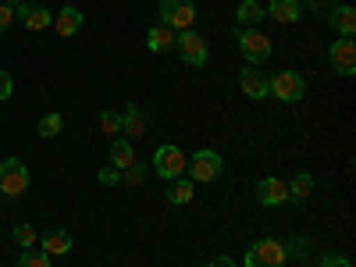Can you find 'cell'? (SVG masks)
Listing matches in <instances>:
<instances>
[{
	"mask_svg": "<svg viewBox=\"0 0 356 267\" xmlns=\"http://www.w3.org/2000/svg\"><path fill=\"white\" fill-rule=\"evenodd\" d=\"M289 250L278 239H260L246 250V267H285Z\"/></svg>",
	"mask_w": 356,
	"mask_h": 267,
	"instance_id": "6da1fadb",
	"label": "cell"
},
{
	"mask_svg": "<svg viewBox=\"0 0 356 267\" xmlns=\"http://www.w3.org/2000/svg\"><path fill=\"white\" fill-rule=\"evenodd\" d=\"M25 189H29V168L18 157H4V161H0V193L15 200Z\"/></svg>",
	"mask_w": 356,
	"mask_h": 267,
	"instance_id": "7a4b0ae2",
	"label": "cell"
},
{
	"mask_svg": "<svg viewBox=\"0 0 356 267\" xmlns=\"http://www.w3.org/2000/svg\"><path fill=\"white\" fill-rule=\"evenodd\" d=\"M154 171L164 178V182H175V178H182L186 175V154L178 150V146L164 143L154 150Z\"/></svg>",
	"mask_w": 356,
	"mask_h": 267,
	"instance_id": "3957f363",
	"label": "cell"
},
{
	"mask_svg": "<svg viewBox=\"0 0 356 267\" xmlns=\"http://www.w3.org/2000/svg\"><path fill=\"white\" fill-rule=\"evenodd\" d=\"M267 82H271V97H278L285 104H300L307 97V79L300 72H278V75H271Z\"/></svg>",
	"mask_w": 356,
	"mask_h": 267,
	"instance_id": "277c9868",
	"label": "cell"
},
{
	"mask_svg": "<svg viewBox=\"0 0 356 267\" xmlns=\"http://www.w3.org/2000/svg\"><path fill=\"white\" fill-rule=\"evenodd\" d=\"M239 50H243V57H246V65H264L267 57H271V40H267L260 29H239Z\"/></svg>",
	"mask_w": 356,
	"mask_h": 267,
	"instance_id": "5b68a950",
	"label": "cell"
},
{
	"mask_svg": "<svg viewBox=\"0 0 356 267\" xmlns=\"http://www.w3.org/2000/svg\"><path fill=\"white\" fill-rule=\"evenodd\" d=\"M161 18H164L168 29H175V33H186L196 22V4L193 0H161Z\"/></svg>",
	"mask_w": 356,
	"mask_h": 267,
	"instance_id": "8992f818",
	"label": "cell"
},
{
	"mask_svg": "<svg viewBox=\"0 0 356 267\" xmlns=\"http://www.w3.org/2000/svg\"><path fill=\"white\" fill-rule=\"evenodd\" d=\"M221 168H225V161H221V154H214V150H200V154H193V161H186V178H193V182H214V178L221 175Z\"/></svg>",
	"mask_w": 356,
	"mask_h": 267,
	"instance_id": "52a82bcc",
	"label": "cell"
},
{
	"mask_svg": "<svg viewBox=\"0 0 356 267\" xmlns=\"http://www.w3.org/2000/svg\"><path fill=\"white\" fill-rule=\"evenodd\" d=\"M175 47H178V54H182L186 65H193V68H203L207 65V40L200 33H193V29L178 33L175 36Z\"/></svg>",
	"mask_w": 356,
	"mask_h": 267,
	"instance_id": "ba28073f",
	"label": "cell"
},
{
	"mask_svg": "<svg viewBox=\"0 0 356 267\" xmlns=\"http://www.w3.org/2000/svg\"><path fill=\"white\" fill-rule=\"evenodd\" d=\"M328 61H332V68H335L339 75L353 79V75H356V43H353V40H335V43L328 47Z\"/></svg>",
	"mask_w": 356,
	"mask_h": 267,
	"instance_id": "9c48e42d",
	"label": "cell"
},
{
	"mask_svg": "<svg viewBox=\"0 0 356 267\" xmlns=\"http://www.w3.org/2000/svg\"><path fill=\"white\" fill-rule=\"evenodd\" d=\"M267 79H271V75H264L260 68L246 65L239 72V89H243L250 100H264V97H271V82H267Z\"/></svg>",
	"mask_w": 356,
	"mask_h": 267,
	"instance_id": "30bf717a",
	"label": "cell"
},
{
	"mask_svg": "<svg viewBox=\"0 0 356 267\" xmlns=\"http://www.w3.org/2000/svg\"><path fill=\"white\" fill-rule=\"evenodd\" d=\"M257 200L264 203V207H282V203H289V182H282V178H264V182L257 186Z\"/></svg>",
	"mask_w": 356,
	"mask_h": 267,
	"instance_id": "8fae6325",
	"label": "cell"
},
{
	"mask_svg": "<svg viewBox=\"0 0 356 267\" xmlns=\"http://www.w3.org/2000/svg\"><path fill=\"white\" fill-rule=\"evenodd\" d=\"M15 22H25V29H33V33H40V29H47L54 18L47 8H36V4H15Z\"/></svg>",
	"mask_w": 356,
	"mask_h": 267,
	"instance_id": "7c38bea8",
	"label": "cell"
},
{
	"mask_svg": "<svg viewBox=\"0 0 356 267\" xmlns=\"http://www.w3.org/2000/svg\"><path fill=\"white\" fill-rule=\"evenodd\" d=\"M264 15H271V18L282 22V25H292V22H300L303 4H300V0H271V4L264 8Z\"/></svg>",
	"mask_w": 356,
	"mask_h": 267,
	"instance_id": "4fadbf2b",
	"label": "cell"
},
{
	"mask_svg": "<svg viewBox=\"0 0 356 267\" xmlns=\"http://www.w3.org/2000/svg\"><path fill=\"white\" fill-rule=\"evenodd\" d=\"M328 25L335 29V33H339L342 40H353V33H356V8L339 4V8L328 15Z\"/></svg>",
	"mask_w": 356,
	"mask_h": 267,
	"instance_id": "5bb4252c",
	"label": "cell"
},
{
	"mask_svg": "<svg viewBox=\"0 0 356 267\" xmlns=\"http://www.w3.org/2000/svg\"><path fill=\"white\" fill-rule=\"evenodd\" d=\"M54 29L61 36H75L79 29H82V11L79 8H61V11H57V18H54Z\"/></svg>",
	"mask_w": 356,
	"mask_h": 267,
	"instance_id": "9a60e30c",
	"label": "cell"
},
{
	"mask_svg": "<svg viewBox=\"0 0 356 267\" xmlns=\"http://www.w3.org/2000/svg\"><path fill=\"white\" fill-rule=\"evenodd\" d=\"M146 47H150L154 54L171 50V47H175V29H168V25H154L150 33H146Z\"/></svg>",
	"mask_w": 356,
	"mask_h": 267,
	"instance_id": "2e32d148",
	"label": "cell"
},
{
	"mask_svg": "<svg viewBox=\"0 0 356 267\" xmlns=\"http://www.w3.org/2000/svg\"><path fill=\"white\" fill-rule=\"evenodd\" d=\"M111 164H114L118 171H125V168L136 164V150H132L129 139H114V143H111Z\"/></svg>",
	"mask_w": 356,
	"mask_h": 267,
	"instance_id": "e0dca14e",
	"label": "cell"
},
{
	"mask_svg": "<svg viewBox=\"0 0 356 267\" xmlns=\"http://www.w3.org/2000/svg\"><path fill=\"white\" fill-rule=\"evenodd\" d=\"M72 250V235L68 232H47L43 235V253L47 257H65Z\"/></svg>",
	"mask_w": 356,
	"mask_h": 267,
	"instance_id": "ac0fdd59",
	"label": "cell"
},
{
	"mask_svg": "<svg viewBox=\"0 0 356 267\" xmlns=\"http://www.w3.org/2000/svg\"><path fill=\"white\" fill-rule=\"evenodd\" d=\"M146 132V118H143V107L129 104V111L122 114V136H143Z\"/></svg>",
	"mask_w": 356,
	"mask_h": 267,
	"instance_id": "d6986e66",
	"label": "cell"
},
{
	"mask_svg": "<svg viewBox=\"0 0 356 267\" xmlns=\"http://www.w3.org/2000/svg\"><path fill=\"white\" fill-rule=\"evenodd\" d=\"M193 186H196V182H193V178H186V175H182V178H175L168 200H171V203H178V207L189 203V200H193Z\"/></svg>",
	"mask_w": 356,
	"mask_h": 267,
	"instance_id": "ffe728a7",
	"label": "cell"
},
{
	"mask_svg": "<svg viewBox=\"0 0 356 267\" xmlns=\"http://www.w3.org/2000/svg\"><path fill=\"white\" fill-rule=\"evenodd\" d=\"M310 193H314V178H310L307 171H300V175L289 182V200H307Z\"/></svg>",
	"mask_w": 356,
	"mask_h": 267,
	"instance_id": "44dd1931",
	"label": "cell"
},
{
	"mask_svg": "<svg viewBox=\"0 0 356 267\" xmlns=\"http://www.w3.org/2000/svg\"><path fill=\"white\" fill-rule=\"evenodd\" d=\"M235 18L243 22V29H253V22H260V18H264V8L257 4V0H243L239 11H235Z\"/></svg>",
	"mask_w": 356,
	"mask_h": 267,
	"instance_id": "7402d4cb",
	"label": "cell"
},
{
	"mask_svg": "<svg viewBox=\"0 0 356 267\" xmlns=\"http://www.w3.org/2000/svg\"><path fill=\"white\" fill-rule=\"evenodd\" d=\"M61 129H65V118H61V114H54V111H50V114L40 118V136H43V139L61 136Z\"/></svg>",
	"mask_w": 356,
	"mask_h": 267,
	"instance_id": "603a6c76",
	"label": "cell"
},
{
	"mask_svg": "<svg viewBox=\"0 0 356 267\" xmlns=\"http://www.w3.org/2000/svg\"><path fill=\"white\" fill-rule=\"evenodd\" d=\"M18 267H50V257L43 253V250H22V260H18Z\"/></svg>",
	"mask_w": 356,
	"mask_h": 267,
	"instance_id": "cb8c5ba5",
	"label": "cell"
},
{
	"mask_svg": "<svg viewBox=\"0 0 356 267\" xmlns=\"http://www.w3.org/2000/svg\"><path fill=\"white\" fill-rule=\"evenodd\" d=\"M15 243H18L22 250L36 246V228H33V225H15Z\"/></svg>",
	"mask_w": 356,
	"mask_h": 267,
	"instance_id": "d4e9b609",
	"label": "cell"
},
{
	"mask_svg": "<svg viewBox=\"0 0 356 267\" xmlns=\"http://www.w3.org/2000/svg\"><path fill=\"white\" fill-rule=\"evenodd\" d=\"M100 129H104L107 136H122V114L104 111V114H100Z\"/></svg>",
	"mask_w": 356,
	"mask_h": 267,
	"instance_id": "484cf974",
	"label": "cell"
},
{
	"mask_svg": "<svg viewBox=\"0 0 356 267\" xmlns=\"http://www.w3.org/2000/svg\"><path fill=\"white\" fill-rule=\"evenodd\" d=\"M122 178H125L129 186H143V178H146V168H143V164L136 161L132 168H125V171H122Z\"/></svg>",
	"mask_w": 356,
	"mask_h": 267,
	"instance_id": "4316f807",
	"label": "cell"
},
{
	"mask_svg": "<svg viewBox=\"0 0 356 267\" xmlns=\"http://www.w3.org/2000/svg\"><path fill=\"white\" fill-rule=\"evenodd\" d=\"M11 22H15V8L11 4H0V33H8Z\"/></svg>",
	"mask_w": 356,
	"mask_h": 267,
	"instance_id": "83f0119b",
	"label": "cell"
},
{
	"mask_svg": "<svg viewBox=\"0 0 356 267\" xmlns=\"http://www.w3.org/2000/svg\"><path fill=\"white\" fill-rule=\"evenodd\" d=\"M97 178H100V182H104V186H114V182H122V171H118V168L111 164V168H104V171H100Z\"/></svg>",
	"mask_w": 356,
	"mask_h": 267,
	"instance_id": "f1b7e54d",
	"label": "cell"
},
{
	"mask_svg": "<svg viewBox=\"0 0 356 267\" xmlns=\"http://www.w3.org/2000/svg\"><path fill=\"white\" fill-rule=\"evenodd\" d=\"M317 267H353V264H349V257H335V253H328V257H321Z\"/></svg>",
	"mask_w": 356,
	"mask_h": 267,
	"instance_id": "f546056e",
	"label": "cell"
},
{
	"mask_svg": "<svg viewBox=\"0 0 356 267\" xmlns=\"http://www.w3.org/2000/svg\"><path fill=\"white\" fill-rule=\"evenodd\" d=\"M11 89H15L11 75H8V72H0V100H8V97H11Z\"/></svg>",
	"mask_w": 356,
	"mask_h": 267,
	"instance_id": "4dcf8cb0",
	"label": "cell"
},
{
	"mask_svg": "<svg viewBox=\"0 0 356 267\" xmlns=\"http://www.w3.org/2000/svg\"><path fill=\"white\" fill-rule=\"evenodd\" d=\"M211 267H239L232 257H218V260H211Z\"/></svg>",
	"mask_w": 356,
	"mask_h": 267,
	"instance_id": "1f68e13d",
	"label": "cell"
},
{
	"mask_svg": "<svg viewBox=\"0 0 356 267\" xmlns=\"http://www.w3.org/2000/svg\"><path fill=\"white\" fill-rule=\"evenodd\" d=\"M4 4H11V8H15V4H22V0H4Z\"/></svg>",
	"mask_w": 356,
	"mask_h": 267,
	"instance_id": "d6a6232c",
	"label": "cell"
}]
</instances>
